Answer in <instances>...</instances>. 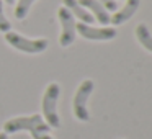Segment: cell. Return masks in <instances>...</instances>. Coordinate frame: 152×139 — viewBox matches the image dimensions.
I'll list each match as a JSON object with an SVG mask.
<instances>
[{"instance_id": "15", "label": "cell", "mask_w": 152, "mask_h": 139, "mask_svg": "<svg viewBox=\"0 0 152 139\" xmlns=\"http://www.w3.org/2000/svg\"><path fill=\"white\" fill-rule=\"evenodd\" d=\"M5 4H7V5H13L15 0H5Z\"/></svg>"}, {"instance_id": "2", "label": "cell", "mask_w": 152, "mask_h": 139, "mask_svg": "<svg viewBox=\"0 0 152 139\" xmlns=\"http://www.w3.org/2000/svg\"><path fill=\"white\" fill-rule=\"evenodd\" d=\"M59 95H61V87L56 82H51L46 87V90H44L41 106H43V116L49 128H59L61 126L59 115H57V100H59Z\"/></svg>"}, {"instance_id": "7", "label": "cell", "mask_w": 152, "mask_h": 139, "mask_svg": "<svg viewBox=\"0 0 152 139\" xmlns=\"http://www.w3.org/2000/svg\"><path fill=\"white\" fill-rule=\"evenodd\" d=\"M79 4L82 5L102 26H108L110 25V12L106 10L100 2H96V0H79Z\"/></svg>"}, {"instance_id": "11", "label": "cell", "mask_w": 152, "mask_h": 139, "mask_svg": "<svg viewBox=\"0 0 152 139\" xmlns=\"http://www.w3.org/2000/svg\"><path fill=\"white\" fill-rule=\"evenodd\" d=\"M34 2H36V0H18L17 7H15V10H13L17 20H25V18L28 17L30 8H31V5H33Z\"/></svg>"}, {"instance_id": "9", "label": "cell", "mask_w": 152, "mask_h": 139, "mask_svg": "<svg viewBox=\"0 0 152 139\" xmlns=\"http://www.w3.org/2000/svg\"><path fill=\"white\" fill-rule=\"evenodd\" d=\"M64 7H66L67 10H69L70 13L74 15V17L79 18L82 23L92 25L93 21H95V18H93L92 15H90L88 12H87L85 8H83L82 5L79 4V0H64Z\"/></svg>"}, {"instance_id": "3", "label": "cell", "mask_w": 152, "mask_h": 139, "mask_svg": "<svg viewBox=\"0 0 152 139\" xmlns=\"http://www.w3.org/2000/svg\"><path fill=\"white\" fill-rule=\"evenodd\" d=\"M5 41L10 44L13 49L21 51L26 54H39L48 49V40L46 38H25L21 34L15 33V31H8L5 33Z\"/></svg>"}, {"instance_id": "4", "label": "cell", "mask_w": 152, "mask_h": 139, "mask_svg": "<svg viewBox=\"0 0 152 139\" xmlns=\"http://www.w3.org/2000/svg\"><path fill=\"white\" fill-rule=\"evenodd\" d=\"M93 89H95V83L93 80L85 79L82 80V83L79 85L75 92V97H74V115L79 121H88L90 115L88 110H87V102H88V97L92 95Z\"/></svg>"}, {"instance_id": "1", "label": "cell", "mask_w": 152, "mask_h": 139, "mask_svg": "<svg viewBox=\"0 0 152 139\" xmlns=\"http://www.w3.org/2000/svg\"><path fill=\"white\" fill-rule=\"evenodd\" d=\"M5 132H18V131H30L33 139H53L49 136V126L46 121H43L41 115L31 116H17L5 123Z\"/></svg>"}, {"instance_id": "12", "label": "cell", "mask_w": 152, "mask_h": 139, "mask_svg": "<svg viewBox=\"0 0 152 139\" xmlns=\"http://www.w3.org/2000/svg\"><path fill=\"white\" fill-rule=\"evenodd\" d=\"M10 30H12V25L4 13V0H0V33H8Z\"/></svg>"}, {"instance_id": "6", "label": "cell", "mask_w": 152, "mask_h": 139, "mask_svg": "<svg viewBox=\"0 0 152 139\" xmlns=\"http://www.w3.org/2000/svg\"><path fill=\"white\" fill-rule=\"evenodd\" d=\"M75 31L90 41H110L116 38V30L113 26H92L82 21L75 23Z\"/></svg>"}, {"instance_id": "13", "label": "cell", "mask_w": 152, "mask_h": 139, "mask_svg": "<svg viewBox=\"0 0 152 139\" xmlns=\"http://www.w3.org/2000/svg\"><path fill=\"white\" fill-rule=\"evenodd\" d=\"M96 2H100V4H102L108 12H116V10H118V4H116V0H96Z\"/></svg>"}, {"instance_id": "14", "label": "cell", "mask_w": 152, "mask_h": 139, "mask_svg": "<svg viewBox=\"0 0 152 139\" xmlns=\"http://www.w3.org/2000/svg\"><path fill=\"white\" fill-rule=\"evenodd\" d=\"M0 139H8L7 132H0Z\"/></svg>"}, {"instance_id": "10", "label": "cell", "mask_w": 152, "mask_h": 139, "mask_svg": "<svg viewBox=\"0 0 152 139\" xmlns=\"http://www.w3.org/2000/svg\"><path fill=\"white\" fill-rule=\"evenodd\" d=\"M136 38H137L139 44H141L144 49H147L149 53H152V34L149 31L147 25L145 23H139L136 26Z\"/></svg>"}, {"instance_id": "8", "label": "cell", "mask_w": 152, "mask_h": 139, "mask_svg": "<svg viewBox=\"0 0 152 139\" xmlns=\"http://www.w3.org/2000/svg\"><path fill=\"white\" fill-rule=\"evenodd\" d=\"M139 4H141V0H126V4L119 10H116L113 17H110V23L115 25V26L126 23L131 17H134V13L139 8Z\"/></svg>"}, {"instance_id": "5", "label": "cell", "mask_w": 152, "mask_h": 139, "mask_svg": "<svg viewBox=\"0 0 152 139\" xmlns=\"http://www.w3.org/2000/svg\"><path fill=\"white\" fill-rule=\"evenodd\" d=\"M57 18H59V23H61V38H59V43L62 48H69L70 44L75 41V17L67 10L66 7H61L57 10Z\"/></svg>"}]
</instances>
